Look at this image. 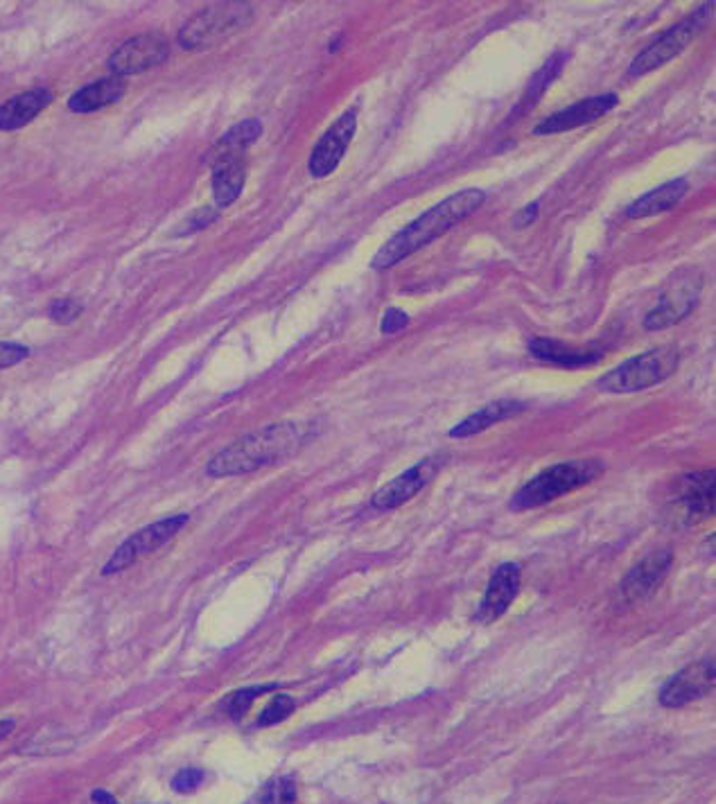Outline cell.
I'll return each instance as SVG.
<instances>
[{"label":"cell","instance_id":"obj_1","mask_svg":"<svg viewBox=\"0 0 716 804\" xmlns=\"http://www.w3.org/2000/svg\"><path fill=\"white\" fill-rule=\"evenodd\" d=\"M484 200H487V195L482 191H477V187H468V191L450 195L441 204L425 211L420 217H416L403 231H398L394 238L373 256L371 267L389 269V267L398 265L400 260L414 256L429 243L441 238L444 233H448L450 228L461 224L466 217H470L477 208L484 204Z\"/></svg>","mask_w":716,"mask_h":804},{"label":"cell","instance_id":"obj_2","mask_svg":"<svg viewBox=\"0 0 716 804\" xmlns=\"http://www.w3.org/2000/svg\"><path fill=\"white\" fill-rule=\"evenodd\" d=\"M303 441L306 430L297 422L265 425V428L245 435L217 452L206 465V475L215 480L247 475V472L292 457Z\"/></svg>","mask_w":716,"mask_h":804},{"label":"cell","instance_id":"obj_3","mask_svg":"<svg viewBox=\"0 0 716 804\" xmlns=\"http://www.w3.org/2000/svg\"><path fill=\"white\" fill-rule=\"evenodd\" d=\"M603 472L601 461H563L536 475L532 482L524 484L511 500L513 511H530L545 506L567 493H575L588 484H592Z\"/></svg>","mask_w":716,"mask_h":804},{"label":"cell","instance_id":"obj_4","mask_svg":"<svg viewBox=\"0 0 716 804\" xmlns=\"http://www.w3.org/2000/svg\"><path fill=\"white\" fill-rule=\"evenodd\" d=\"M678 368V351L674 346H660L631 357L606 373L597 383L606 394H635L664 383Z\"/></svg>","mask_w":716,"mask_h":804},{"label":"cell","instance_id":"obj_5","mask_svg":"<svg viewBox=\"0 0 716 804\" xmlns=\"http://www.w3.org/2000/svg\"><path fill=\"white\" fill-rule=\"evenodd\" d=\"M254 21V8L247 3H220L202 10L179 32L183 51H206L245 30Z\"/></svg>","mask_w":716,"mask_h":804},{"label":"cell","instance_id":"obj_6","mask_svg":"<svg viewBox=\"0 0 716 804\" xmlns=\"http://www.w3.org/2000/svg\"><path fill=\"white\" fill-rule=\"evenodd\" d=\"M712 10H714L712 3L703 6L692 17H687L678 25H674V28L666 30L664 34H660L651 45H646V49L633 60V64L629 68V77H642V75L655 71V68L664 66L666 62H672L674 57H678L692 43V39L703 30L707 19H712Z\"/></svg>","mask_w":716,"mask_h":804},{"label":"cell","instance_id":"obj_7","mask_svg":"<svg viewBox=\"0 0 716 804\" xmlns=\"http://www.w3.org/2000/svg\"><path fill=\"white\" fill-rule=\"evenodd\" d=\"M703 290V274L696 267H685L674 274L660 294L658 305L646 314V330H664L683 321L698 303Z\"/></svg>","mask_w":716,"mask_h":804},{"label":"cell","instance_id":"obj_8","mask_svg":"<svg viewBox=\"0 0 716 804\" xmlns=\"http://www.w3.org/2000/svg\"><path fill=\"white\" fill-rule=\"evenodd\" d=\"M188 515L179 513V515H170L159 519V523L148 525L146 529H140L136 534H131L109 558V562L103 567V575L111 577L118 575L127 567H131L138 558L152 554L154 549L163 547L165 543H170L185 525H188Z\"/></svg>","mask_w":716,"mask_h":804},{"label":"cell","instance_id":"obj_9","mask_svg":"<svg viewBox=\"0 0 716 804\" xmlns=\"http://www.w3.org/2000/svg\"><path fill=\"white\" fill-rule=\"evenodd\" d=\"M170 55V45L161 34H138L127 39L111 53L107 66L111 75L127 77L161 66Z\"/></svg>","mask_w":716,"mask_h":804},{"label":"cell","instance_id":"obj_10","mask_svg":"<svg viewBox=\"0 0 716 804\" xmlns=\"http://www.w3.org/2000/svg\"><path fill=\"white\" fill-rule=\"evenodd\" d=\"M357 129V111H344L335 122L330 125V129L319 138V143L314 146L310 161H308V170L312 176L323 179L328 174H332L338 170V165L342 163L351 140L355 136Z\"/></svg>","mask_w":716,"mask_h":804},{"label":"cell","instance_id":"obj_11","mask_svg":"<svg viewBox=\"0 0 716 804\" xmlns=\"http://www.w3.org/2000/svg\"><path fill=\"white\" fill-rule=\"evenodd\" d=\"M672 562H674V554L670 549L653 551V554L644 556L624 577V581L619 583V588L615 592L617 605H633V603L646 599L649 594H653L658 590V586L664 581L666 572H670Z\"/></svg>","mask_w":716,"mask_h":804},{"label":"cell","instance_id":"obj_12","mask_svg":"<svg viewBox=\"0 0 716 804\" xmlns=\"http://www.w3.org/2000/svg\"><path fill=\"white\" fill-rule=\"evenodd\" d=\"M439 470H441V459L439 457H427V459L418 461L414 468L403 472L400 478H396L387 486H382L371 497V506L375 511H394V508L403 506L416 493H420L429 482H432V478L437 475Z\"/></svg>","mask_w":716,"mask_h":804},{"label":"cell","instance_id":"obj_13","mask_svg":"<svg viewBox=\"0 0 716 804\" xmlns=\"http://www.w3.org/2000/svg\"><path fill=\"white\" fill-rule=\"evenodd\" d=\"M619 98L615 93H603V96H595V98H586L579 100L567 109H560L556 114H552L549 118L541 120L534 129V133L538 136H549V133H563V131H571L577 127L590 125L599 118H603L608 111H612L617 107Z\"/></svg>","mask_w":716,"mask_h":804},{"label":"cell","instance_id":"obj_14","mask_svg":"<svg viewBox=\"0 0 716 804\" xmlns=\"http://www.w3.org/2000/svg\"><path fill=\"white\" fill-rule=\"evenodd\" d=\"M714 689V660H701L678 672L660 692L664 707H683Z\"/></svg>","mask_w":716,"mask_h":804},{"label":"cell","instance_id":"obj_15","mask_svg":"<svg viewBox=\"0 0 716 804\" xmlns=\"http://www.w3.org/2000/svg\"><path fill=\"white\" fill-rule=\"evenodd\" d=\"M520 579H522V572H520L517 562H502L489 581L484 599H482L480 608H477L474 622L491 624V622L500 620L520 592Z\"/></svg>","mask_w":716,"mask_h":804},{"label":"cell","instance_id":"obj_16","mask_svg":"<svg viewBox=\"0 0 716 804\" xmlns=\"http://www.w3.org/2000/svg\"><path fill=\"white\" fill-rule=\"evenodd\" d=\"M674 502L681 506L687 525L714 515V468L685 475L676 482Z\"/></svg>","mask_w":716,"mask_h":804},{"label":"cell","instance_id":"obj_17","mask_svg":"<svg viewBox=\"0 0 716 804\" xmlns=\"http://www.w3.org/2000/svg\"><path fill=\"white\" fill-rule=\"evenodd\" d=\"M51 88H32L0 105V131H14L32 122L47 105L53 103Z\"/></svg>","mask_w":716,"mask_h":804},{"label":"cell","instance_id":"obj_18","mask_svg":"<svg viewBox=\"0 0 716 804\" xmlns=\"http://www.w3.org/2000/svg\"><path fill=\"white\" fill-rule=\"evenodd\" d=\"M530 351L536 360L541 362H549L556 366H565V368H581V366H590L603 360V351L599 349H577L563 344L558 340H549V337H534L530 342Z\"/></svg>","mask_w":716,"mask_h":804},{"label":"cell","instance_id":"obj_19","mask_svg":"<svg viewBox=\"0 0 716 804\" xmlns=\"http://www.w3.org/2000/svg\"><path fill=\"white\" fill-rule=\"evenodd\" d=\"M125 96V79L109 75L98 82H90L82 86L75 96L68 100V109L75 114H93L105 107H111Z\"/></svg>","mask_w":716,"mask_h":804},{"label":"cell","instance_id":"obj_20","mask_svg":"<svg viewBox=\"0 0 716 804\" xmlns=\"http://www.w3.org/2000/svg\"><path fill=\"white\" fill-rule=\"evenodd\" d=\"M690 191V183L685 179H674L666 181L662 185H658L655 191L642 195L638 202H633L627 208V217L631 219H642V217H651V215H660L672 211Z\"/></svg>","mask_w":716,"mask_h":804},{"label":"cell","instance_id":"obj_21","mask_svg":"<svg viewBox=\"0 0 716 804\" xmlns=\"http://www.w3.org/2000/svg\"><path fill=\"white\" fill-rule=\"evenodd\" d=\"M524 409H527V405L517 403V400H498V403H491V405H487L482 409H477L466 420H461L455 430H450V439H468V437L480 435V432L493 428L495 422H502L506 418H513V416L522 414Z\"/></svg>","mask_w":716,"mask_h":804},{"label":"cell","instance_id":"obj_22","mask_svg":"<svg viewBox=\"0 0 716 804\" xmlns=\"http://www.w3.org/2000/svg\"><path fill=\"white\" fill-rule=\"evenodd\" d=\"M263 133V125L256 118L243 120L241 125L231 127L220 140L217 146L213 148L209 163H220V161H235V159H245V152L256 143Z\"/></svg>","mask_w":716,"mask_h":804},{"label":"cell","instance_id":"obj_23","mask_svg":"<svg viewBox=\"0 0 716 804\" xmlns=\"http://www.w3.org/2000/svg\"><path fill=\"white\" fill-rule=\"evenodd\" d=\"M245 181H247L245 159L213 163V197H215V204L220 208L231 206L237 197H241Z\"/></svg>","mask_w":716,"mask_h":804},{"label":"cell","instance_id":"obj_24","mask_svg":"<svg viewBox=\"0 0 716 804\" xmlns=\"http://www.w3.org/2000/svg\"><path fill=\"white\" fill-rule=\"evenodd\" d=\"M563 66H565V55L563 53H556L536 75H534V79L530 82V88H527V96H524L522 98V109H532L541 98H543V93L549 88V84L560 75V71H563Z\"/></svg>","mask_w":716,"mask_h":804},{"label":"cell","instance_id":"obj_25","mask_svg":"<svg viewBox=\"0 0 716 804\" xmlns=\"http://www.w3.org/2000/svg\"><path fill=\"white\" fill-rule=\"evenodd\" d=\"M269 689H274V685H267V687H247V689H237V692H233V694H228V696L224 698L222 709H224V712H226L231 719H243V717L249 712V707L254 705V700H256L260 694L269 692Z\"/></svg>","mask_w":716,"mask_h":804},{"label":"cell","instance_id":"obj_26","mask_svg":"<svg viewBox=\"0 0 716 804\" xmlns=\"http://www.w3.org/2000/svg\"><path fill=\"white\" fill-rule=\"evenodd\" d=\"M295 709H297L295 698L285 696V694H278V696H274V698H271V703L263 709V715H260V719H258V726H260V728L276 726V723H280V721L288 719V717L295 712Z\"/></svg>","mask_w":716,"mask_h":804},{"label":"cell","instance_id":"obj_27","mask_svg":"<svg viewBox=\"0 0 716 804\" xmlns=\"http://www.w3.org/2000/svg\"><path fill=\"white\" fill-rule=\"evenodd\" d=\"M297 782L292 778H276L263 791V804H295Z\"/></svg>","mask_w":716,"mask_h":804},{"label":"cell","instance_id":"obj_28","mask_svg":"<svg viewBox=\"0 0 716 804\" xmlns=\"http://www.w3.org/2000/svg\"><path fill=\"white\" fill-rule=\"evenodd\" d=\"M84 305L75 299H57L53 305H51V317L57 321V323H71L75 321L79 314H82Z\"/></svg>","mask_w":716,"mask_h":804},{"label":"cell","instance_id":"obj_29","mask_svg":"<svg viewBox=\"0 0 716 804\" xmlns=\"http://www.w3.org/2000/svg\"><path fill=\"white\" fill-rule=\"evenodd\" d=\"M202 782H204V771H200V769H183L172 780V789L179 791V793H190V791L200 789Z\"/></svg>","mask_w":716,"mask_h":804},{"label":"cell","instance_id":"obj_30","mask_svg":"<svg viewBox=\"0 0 716 804\" xmlns=\"http://www.w3.org/2000/svg\"><path fill=\"white\" fill-rule=\"evenodd\" d=\"M28 355H30V349H28V346L10 344V342H0V368L17 366V364H21Z\"/></svg>","mask_w":716,"mask_h":804},{"label":"cell","instance_id":"obj_31","mask_svg":"<svg viewBox=\"0 0 716 804\" xmlns=\"http://www.w3.org/2000/svg\"><path fill=\"white\" fill-rule=\"evenodd\" d=\"M407 323H409L407 312L396 310V308H389V310L385 312V317H382L380 333H382V335H396L398 330H403Z\"/></svg>","mask_w":716,"mask_h":804},{"label":"cell","instance_id":"obj_32","mask_svg":"<svg viewBox=\"0 0 716 804\" xmlns=\"http://www.w3.org/2000/svg\"><path fill=\"white\" fill-rule=\"evenodd\" d=\"M217 219V213L213 211V208H200V211H195V215L193 217H190L188 219V228L183 231V233H190V231H202V228H206L211 222H215Z\"/></svg>","mask_w":716,"mask_h":804},{"label":"cell","instance_id":"obj_33","mask_svg":"<svg viewBox=\"0 0 716 804\" xmlns=\"http://www.w3.org/2000/svg\"><path fill=\"white\" fill-rule=\"evenodd\" d=\"M536 215H538V202H534V204H530L527 208H522V213L513 219V224L517 226V228H522V226H527V224H532L534 219H536Z\"/></svg>","mask_w":716,"mask_h":804},{"label":"cell","instance_id":"obj_34","mask_svg":"<svg viewBox=\"0 0 716 804\" xmlns=\"http://www.w3.org/2000/svg\"><path fill=\"white\" fill-rule=\"evenodd\" d=\"M17 728V721L14 719H0V741H6Z\"/></svg>","mask_w":716,"mask_h":804}]
</instances>
